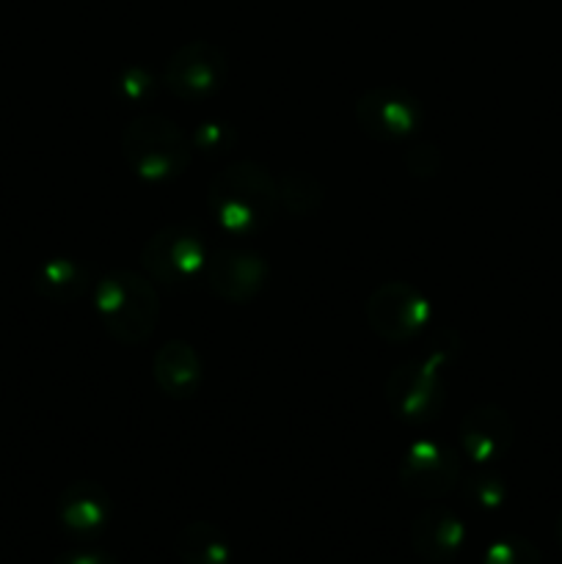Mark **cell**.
<instances>
[{"mask_svg":"<svg viewBox=\"0 0 562 564\" xmlns=\"http://www.w3.org/2000/svg\"><path fill=\"white\" fill-rule=\"evenodd\" d=\"M207 209L215 224L235 237H257L281 209L279 180L253 160H237L213 176Z\"/></svg>","mask_w":562,"mask_h":564,"instance_id":"1","label":"cell"},{"mask_svg":"<svg viewBox=\"0 0 562 564\" xmlns=\"http://www.w3.org/2000/svg\"><path fill=\"white\" fill-rule=\"evenodd\" d=\"M102 328L119 345H143L160 319V297L152 281L136 270H114L97 281L94 292Z\"/></svg>","mask_w":562,"mask_h":564,"instance_id":"2","label":"cell"},{"mask_svg":"<svg viewBox=\"0 0 562 564\" xmlns=\"http://www.w3.org/2000/svg\"><path fill=\"white\" fill-rule=\"evenodd\" d=\"M121 154L141 180L171 182L191 165L193 141L169 116L143 113L121 132Z\"/></svg>","mask_w":562,"mask_h":564,"instance_id":"3","label":"cell"},{"mask_svg":"<svg viewBox=\"0 0 562 564\" xmlns=\"http://www.w3.org/2000/svg\"><path fill=\"white\" fill-rule=\"evenodd\" d=\"M229 80V61L213 42H187L169 58L163 83L182 102H207Z\"/></svg>","mask_w":562,"mask_h":564,"instance_id":"4","label":"cell"},{"mask_svg":"<svg viewBox=\"0 0 562 564\" xmlns=\"http://www.w3.org/2000/svg\"><path fill=\"white\" fill-rule=\"evenodd\" d=\"M204 259H207L204 237L191 226H165V229L154 231L141 251L143 270L154 281L169 286L198 279Z\"/></svg>","mask_w":562,"mask_h":564,"instance_id":"5","label":"cell"},{"mask_svg":"<svg viewBox=\"0 0 562 564\" xmlns=\"http://www.w3.org/2000/svg\"><path fill=\"white\" fill-rule=\"evenodd\" d=\"M441 358L430 356L428 361H408L391 372L386 383V400L391 411L411 424L433 422L444 408V380H441Z\"/></svg>","mask_w":562,"mask_h":564,"instance_id":"6","label":"cell"},{"mask_svg":"<svg viewBox=\"0 0 562 564\" xmlns=\"http://www.w3.org/2000/svg\"><path fill=\"white\" fill-rule=\"evenodd\" d=\"M430 303L406 281H386L369 295L367 323L383 341H408L428 325Z\"/></svg>","mask_w":562,"mask_h":564,"instance_id":"7","label":"cell"},{"mask_svg":"<svg viewBox=\"0 0 562 564\" xmlns=\"http://www.w3.org/2000/svg\"><path fill=\"white\" fill-rule=\"evenodd\" d=\"M268 262L259 253L240 248H218L207 253L198 279L215 297L226 303H248L268 284Z\"/></svg>","mask_w":562,"mask_h":564,"instance_id":"8","label":"cell"},{"mask_svg":"<svg viewBox=\"0 0 562 564\" xmlns=\"http://www.w3.org/2000/svg\"><path fill=\"white\" fill-rule=\"evenodd\" d=\"M461 482V460L457 452L435 441H419L408 446L400 463V485L408 496L417 499H444Z\"/></svg>","mask_w":562,"mask_h":564,"instance_id":"9","label":"cell"},{"mask_svg":"<svg viewBox=\"0 0 562 564\" xmlns=\"http://www.w3.org/2000/svg\"><path fill=\"white\" fill-rule=\"evenodd\" d=\"M356 121L375 141H402L422 124V108L402 88H369L356 105Z\"/></svg>","mask_w":562,"mask_h":564,"instance_id":"10","label":"cell"},{"mask_svg":"<svg viewBox=\"0 0 562 564\" xmlns=\"http://www.w3.org/2000/svg\"><path fill=\"white\" fill-rule=\"evenodd\" d=\"M466 543V527L446 507H428L411 523V545L428 564H450Z\"/></svg>","mask_w":562,"mask_h":564,"instance_id":"11","label":"cell"},{"mask_svg":"<svg viewBox=\"0 0 562 564\" xmlns=\"http://www.w3.org/2000/svg\"><path fill=\"white\" fill-rule=\"evenodd\" d=\"M516 427L505 408L477 405L461 422V446L472 460L490 463L510 452Z\"/></svg>","mask_w":562,"mask_h":564,"instance_id":"12","label":"cell"},{"mask_svg":"<svg viewBox=\"0 0 562 564\" xmlns=\"http://www.w3.org/2000/svg\"><path fill=\"white\" fill-rule=\"evenodd\" d=\"M110 521L108 490L91 479H77L66 485L58 496V523L75 538H94Z\"/></svg>","mask_w":562,"mask_h":564,"instance_id":"13","label":"cell"},{"mask_svg":"<svg viewBox=\"0 0 562 564\" xmlns=\"http://www.w3.org/2000/svg\"><path fill=\"white\" fill-rule=\"evenodd\" d=\"M158 389L171 400H191L202 386V358L187 341H165L152 361Z\"/></svg>","mask_w":562,"mask_h":564,"instance_id":"14","label":"cell"},{"mask_svg":"<svg viewBox=\"0 0 562 564\" xmlns=\"http://www.w3.org/2000/svg\"><path fill=\"white\" fill-rule=\"evenodd\" d=\"M174 554L182 564H231V545L215 523L193 521L176 532Z\"/></svg>","mask_w":562,"mask_h":564,"instance_id":"15","label":"cell"},{"mask_svg":"<svg viewBox=\"0 0 562 564\" xmlns=\"http://www.w3.org/2000/svg\"><path fill=\"white\" fill-rule=\"evenodd\" d=\"M33 284H36L39 295L47 297V301H77L88 286V268L69 257L47 259V262L36 270V281H33Z\"/></svg>","mask_w":562,"mask_h":564,"instance_id":"16","label":"cell"},{"mask_svg":"<svg viewBox=\"0 0 562 564\" xmlns=\"http://www.w3.org/2000/svg\"><path fill=\"white\" fill-rule=\"evenodd\" d=\"M323 185L309 171H284L279 180L281 209L292 218H309L323 204Z\"/></svg>","mask_w":562,"mask_h":564,"instance_id":"17","label":"cell"},{"mask_svg":"<svg viewBox=\"0 0 562 564\" xmlns=\"http://www.w3.org/2000/svg\"><path fill=\"white\" fill-rule=\"evenodd\" d=\"M483 564H543V560L532 540L501 538L485 549Z\"/></svg>","mask_w":562,"mask_h":564,"instance_id":"18","label":"cell"},{"mask_svg":"<svg viewBox=\"0 0 562 564\" xmlns=\"http://www.w3.org/2000/svg\"><path fill=\"white\" fill-rule=\"evenodd\" d=\"M466 494L474 505H479L483 510H496V507L505 505V482L494 474H477L466 482Z\"/></svg>","mask_w":562,"mask_h":564,"instance_id":"19","label":"cell"},{"mask_svg":"<svg viewBox=\"0 0 562 564\" xmlns=\"http://www.w3.org/2000/svg\"><path fill=\"white\" fill-rule=\"evenodd\" d=\"M193 147L204 154H224L229 152L231 141H235V132L226 124H218V121H204L198 124V130L193 132Z\"/></svg>","mask_w":562,"mask_h":564,"instance_id":"20","label":"cell"},{"mask_svg":"<svg viewBox=\"0 0 562 564\" xmlns=\"http://www.w3.org/2000/svg\"><path fill=\"white\" fill-rule=\"evenodd\" d=\"M121 97L130 99V102L143 105L154 97L158 91V80H154L152 72L147 69H127L119 80Z\"/></svg>","mask_w":562,"mask_h":564,"instance_id":"21","label":"cell"},{"mask_svg":"<svg viewBox=\"0 0 562 564\" xmlns=\"http://www.w3.org/2000/svg\"><path fill=\"white\" fill-rule=\"evenodd\" d=\"M406 165L413 176H422V180H428V176L439 174L441 160H439V152H435L433 147H413L406 152Z\"/></svg>","mask_w":562,"mask_h":564,"instance_id":"22","label":"cell"},{"mask_svg":"<svg viewBox=\"0 0 562 564\" xmlns=\"http://www.w3.org/2000/svg\"><path fill=\"white\" fill-rule=\"evenodd\" d=\"M53 564H119L110 554L102 551H69V554H61Z\"/></svg>","mask_w":562,"mask_h":564,"instance_id":"23","label":"cell"},{"mask_svg":"<svg viewBox=\"0 0 562 564\" xmlns=\"http://www.w3.org/2000/svg\"><path fill=\"white\" fill-rule=\"evenodd\" d=\"M556 540H560V545H562V512L556 516Z\"/></svg>","mask_w":562,"mask_h":564,"instance_id":"24","label":"cell"}]
</instances>
